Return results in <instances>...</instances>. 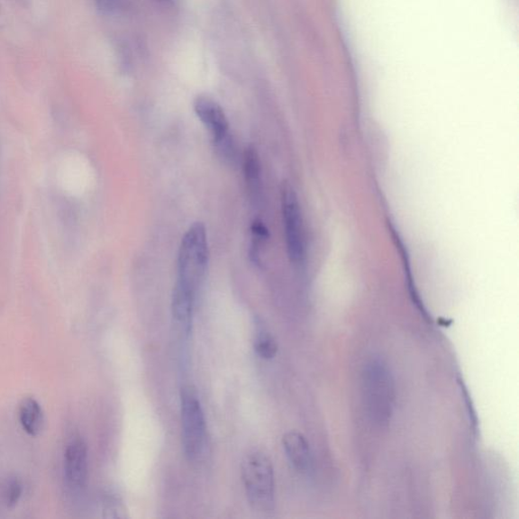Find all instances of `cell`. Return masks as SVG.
<instances>
[{"label": "cell", "instance_id": "9c48e42d", "mask_svg": "<svg viewBox=\"0 0 519 519\" xmlns=\"http://www.w3.org/2000/svg\"><path fill=\"white\" fill-rule=\"evenodd\" d=\"M196 296L180 287L175 286L172 298V313L176 322L186 332L192 327L194 305Z\"/></svg>", "mask_w": 519, "mask_h": 519}, {"label": "cell", "instance_id": "7a4b0ae2", "mask_svg": "<svg viewBox=\"0 0 519 519\" xmlns=\"http://www.w3.org/2000/svg\"><path fill=\"white\" fill-rule=\"evenodd\" d=\"M209 261L207 232L205 224L194 223L182 239L178 257L176 286L197 296L205 280Z\"/></svg>", "mask_w": 519, "mask_h": 519}, {"label": "cell", "instance_id": "4fadbf2b", "mask_svg": "<svg viewBox=\"0 0 519 519\" xmlns=\"http://www.w3.org/2000/svg\"><path fill=\"white\" fill-rule=\"evenodd\" d=\"M251 245L250 249V258L251 262L260 264V250L266 240L269 238V232L261 221H255L250 227Z\"/></svg>", "mask_w": 519, "mask_h": 519}, {"label": "cell", "instance_id": "ba28073f", "mask_svg": "<svg viewBox=\"0 0 519 519\" xmlns=\"http://www.w3.org/2000/svg\"><path fill=\"white\" fill-rule=\"evenodd\" d=\"M284 451L292 467L298 473L308 474L313 469V456L305 437L296 432H290L283 436Z\"/></svg>", "mask_w": 519, "mask_h": 519}, {"label": "cell", "instance_id": "9a60e30c", "mask_svg": "<svg viewBox=\"0 0 519 519\" xmlns=\"http://www.w3.org/2000/svg\"><path fill=\"white\" fill-rule=\"evenodd\" d=\"M458 384L460 386V391L461 393L462 399L465 401L470 426H472L474 434L477 435L478 429V420L473 401L470 399L469 393L468 391L467 386L464 383V380H462L460 378H458Z\"/></svg>", "mask_w": 519, "mask_h": 519}, {"label": "cell", "instance_id": "8fae6325", "mask_svg": "<svg viewBox=\"0 0 519 519\" xmlns=\"http://www.w3.org/2000/svg\"><path fill=\"white\" fill-rule=\"evenodd\" d=\"M243 170H245L246 182L251 194L257 198L261 192V165L258 153L254 148H248L243 157Z\"/></svg>", "mask_w": 519, "mask_h": 519}, {"label": "cell", "instance_id": "52a82bcc", "mask_svg": "<svg viewBox=\"0 0 519 519\" xmlns=\"http://www.w3.org/2000/svg\"><path fill=\"white\" fill-rule=\"evenodd\" d=\"M87 446L84 440L76 438L65 451L64 472L68 485L73 489H81L87 478Z\"/></svg>", "mask_w": 519, "mask_h": 519}, {"label": "cell", "instance_id": "e0dca14e", "mask_svg": "<svg viewBox=\"0 0 519 519\" xmlns=\"http://www.w3.org/2000/svg\"><path fill=\"white\" fill-rule=\"evenodd\" d=\"M94 2L104 14H112L117 10L118 0H94Z\"/></svg>", "mask_w": 519, "mask_h": 519}, {"label": "cell", "instance_id": "5bb4252c", "mask_svg": "<svg viewBox=\"0 0 519 519\" xmlns=\"http://www.w3.org/2000/svg\"><path fill=\"white\" fill-rule=\"evenodd\" d=\"M102 506L105 517L125 518L127 516L123 502L115 494L105 495Z\"/></svg>", "mask_w": 519, "mask_h": 519}, {"label": "cell", "instance_id": "5b68a950", "mask_svg": "<svg viewBox=\"0 0 519 519\" xmlns=\"http://www.w3.org/2000/svg\"><path fill=\"white\" fill-rule=\"evenodd\" d=\"M281 205L290 261L295 264L303 263L305 257V240L302 209L296 193L288 183L282 186Z\"/></svg>", "mask_w": 519, "mask_h": 519}, {"label": "cell", "instance_id": "8992f818", "mask_svg": "<svg viewBox=\"0 0 519 519\" xmlns=\"http://www.w3.org/2000/svg\"><path fill=\"white\" fill-rule=\"evenodd\" d=\"M194 111L213 136L215 148L225 159H232V141L229 120L223 109L207 96H198L194 102Z\"/></svg>", "mask_w": 519, "mask_h": 519}, {"label": "cell", "instance_id": "277c9868", "mask_svg": "<svg viewBox=\"0 0 519 519\" xmlns=\"http://www.w3.org/2000/svg\"><path fill=\"white\" fill-rule=\"evenodd\" d=\"M182 445L185 457L198 460L205 451L206 422L199 395L193 386H185L181 391Z\"/></svg>", "mask_w": 519, "mask_h": 519}, {"label": "cell", "instance_id": "7c38bea8", "mask_svg": "<svg viewBox=\"0 0 519 519\" xmlns=\"http://www.w3.org/2000/svg\"><path fill=\"white\" fill-rule=\"evenodd\" d=\"M254 349L260 359L273 360L278 352V345L269 332L260 329L255 339Z\"/></svg>", "mask_w": 519, "mask_h": 519}, {"label": "cell", "instance_id": "3957f363", "mask_svg": "<svg viewBox=\"0 0 519 519\" xmlns=\"http://www.w3.org/2000/svg\"><path fill=\"white\" fill-rule=\"evenodd\" d=\"M241 478L251 507L269 513L274 506V469L265 453L253 451L241 462Z\"/></svg>", "mask_w": 519, "mask_h": 519}, {"label": "cell", "instance_id": "30bf717a", "mask_svg": "<svg viewBox=\"0 0 519 519\" xmlns=\"http://www.w3.org/2000/svg\"><path fill=\"white\" fill-rule=\"evenodd\" d=\"M20 422L23 429L31 436H38L44 427L42 407L34 397H26L20 405Z\"/></svg>", "mask_w": 519, "mask_h": 519}, {"label": "cell", "instance_id": "6da1fadb", "mask_svg": "<svg viewBox=\"0 0 519 519\" xmlns=\"http://www.w3.org/2000/svg\"><path fill=\"white\" fill-rule=\"evenodd\" d=\"M365 409L371 422L383 427L389 424L396 405L395 379L391 369L380 359L365 364L362 376Z\"/></svg>", "mask_w": 519, "mask_h": 519}, {"label": "cell", "instance_id": "2e32d148", "mask_svg": "<svg viewBox=\"0 0 519 519\" xmlns=\"http://www.w3.org/2000/svg\"><path fill=\"white\" fill-rule=\"evenodd\" d=\"M23 494V486L18 478H13V480L8 483L5 500L7 507L14 508L18 505Z\"/></svg>", "mask_w": 519, "mask_h": 519}]
</instances>
